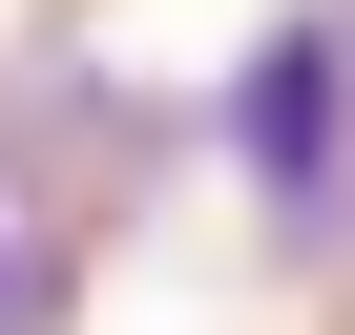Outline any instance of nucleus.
<instances>
[{
    "label": "nucleus",
    "mask_w": 355,
    "mask_h": 335,
    "mask_svg": "<svg viewBox=\"0 0 355 335\" xmlns=\"http://www.w3.org/2000/svg\"><path fill=\"white\" fill-rule=\"evenodd\" d=\"M230 147H251L272 210H334V168H355V42L334 22H272L251 84H230Z\"/></svg>",
    "instance_id": "f257e3e1"
}]
</instances>
